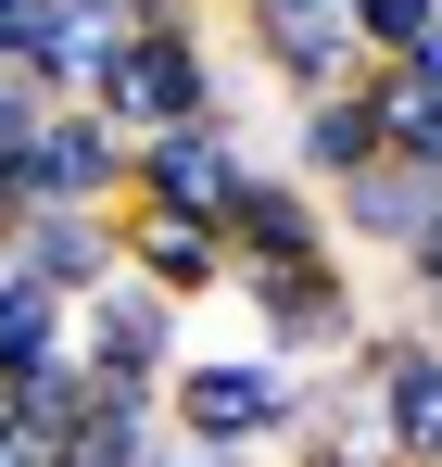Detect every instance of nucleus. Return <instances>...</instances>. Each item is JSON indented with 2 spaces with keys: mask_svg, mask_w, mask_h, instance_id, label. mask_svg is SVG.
Returning <instances> with one entry per match:
<instances>
[{
  "mask_svg": "<svg viewBox=\"0 0 442 467\" xmlns=\"http://www.w3.org/2000/svg\"><path fill=\"white\" fill-rule=\"evenodd\" d=\"M240 164H253V140H240L227 114H203V127H152V140H127V202H152V215H203V228H216V202L240 190Z\"/></svg>",
  "mask_w": 442,
  "mask_h": 467,
  "instance_id": "5",
  "label": "nucleus"
},
{
  "mask_svg": "<svg viewBox=\"0 0 442 467\" xmlns=\"http://www.w3.org/2000/svg\"><path fill=\"white\" fill-rule=\"evenodd\" d=\"M13 190L26 202H127V127H101L89 101H51L26 164H13Z\"/></svg>",
  "mask_w": 442,
  "mask_h": 467,
  "instance_id": "8",
  "label": "nucleus"
},
{
  "mask_svg": "<svg viewBox=\"0 0 442 467\" xmlns=\"http://www.w3.org/2000/svg\"><path fill=\"white\" fill-rule=\"evenodd\" d=\"M342 26H354V64H405L442 26V0H342Z\"/></svg>",
  "mask_w": 442,
  "mask_h": 467,
  "instance_id": "15",
  "label": "nucleus"
},
{
  "mask_svg": "<svg viewBox=\"0 0 442 467\" xmlns=\"http://www.w3.org/2000/svg\"><path fill=\"white\" fill-rule=\"evenodd\" d=\"M51 354H64V304H51V291H38V278L0 253V379L51 367Z\"/></svg>",
  "mask_w": 442,
  "mask_h": 467,
  "instance_id": "14",
  "label": "nucleus"
},
{
  "mask_svg": "<svg viewBox=\"0 0 442 467\" xmlns=\"http://www.w3.org/2000/svg\"><path fill=\"white\" fill-rule=\"evenodd\" d=\"M430 202H442V177H417V164H354L342 190H329V240L342 253H405V240L430 228Z\"/></svg>",
  "mask_w": 442,
  "mask_h": 467,
  "instance_id": "10",
  "label": "nucleus"
},
{
  "mask_svg": "<svg viewBox=\"0 0 442 467\" xmlns=\"http://www.w3.org/2000/svg\"><path fill=\"white\" fill-rule=\"evenodd\" d=\"M392 467H442V379L417 391L405 417H392Z\"/></svg>",
  "mask_w": 442,
  "mask_h": 467,
  "instance_id": "16",
  "label": "nucleus"
},
{
  "mask_svg": "<svg viewBox=\"0 0 442 467\" xmlns=\"http://www.w3.org/2000/svg\"><path fill=\"white\" fill-rule=\"evenodd\" d=\"M216 467H279V455H216Z\"/></svg>",
  "mask_w": 442,
  "mask_h": 467,
  "instance_id": "25",
  "label": "nucleus"
},
{
  "mask_svg": "<svg viewBox=\"0 0 442 467\" xmlns=\"http://www.w3.org/2000/svg\"><path fill=\"white\" fill-rule=\"evenodd\" d=\"M13 215H26V190H13V177H0V240H13Z\"/></svg>",
  "mask_w": 442,
  "mask_h": 467,
  "instance_id": "24",
  "label": "nucleus"
},
{
  "mask_svg": "<svg viewBox=\"0 0 442 467\" xmlns=\"http://www.w3.org/2000/svg\"><path fill=\"white\" fill-rule=\"evenodd\" d=\"M0 467H51V442H38V430H13V417H0Z\"/></svg>",
  "mask_w": 442,
  "mask_h": 467,
  "instance_id": "21",
  "label": "nucleus"
},
{
  "mask_svg": "<svg viewBox=\"0 0 442 467\" xmlns=\"http://www.w3.org/2000/svg\"><path fill=\"white\" fill-rule=\"evenodd\" d=\"M140 38H216V0H127Z\"/></svg>",
  "mask_w": 442,
  "mask_h": 467,
  "instance_id": "18",
  "label": "nucleus"
},
{
  "mask_svg": "<svg viewBox=\"0 0 442 467\" xmlns=\"http://www.w3.org/2000/svg\"><path fill=\"white\" fill-rule=\"evenodd\" d=\"M227 304L253 316V354L279 367H342L367 291H354V253H303V265H227Z\"/></svg>",
  "mask_w": 442,
  "mask_h": 467,
  "instance_id": "2",
  "label": "nucleus"
},
{
  "mask_svg": "<svg viewBox=\"0 0 442 467\" xmlns=\"http://www.w3.org/2000/svg\"><path fill=\"white\" fill-rule=\"evenodd\" d=\"M0 253H13L51 304H76V291H101V278H114V202H26Z\"/></svg>",
  "mask_w": 442,
  "mask_h": 467,
  "instance_id": "9",
  "label": "nucleus"
},
{
  "mask_svg": "<svg viewBox=\"0 0 442 467\" xmlns=\"http://www.w3.org/2000/svg\"><path fill=\"white\" fill-rule=\"evenodd\" d=\"M279 467H342V455H329V442H291V455H279Z\"/></svg>",
  "mask_w": 442,
  "mask_h": 467,
  "instance_id": "22",
  "label": "nucleus"
},
{
  "mask_svg": "<svg viewBox=\"0 0 442 467\" xmlns=\"http://www.w3.org/2000/svg\"><path fill=\"white\" fill-rule=\"evenodd\" d=\"M316 379L329 367H279V354H253V341H227V354H177V379H164V430L190 442V455H291L303 430H316Z\"/></svg>",
  "mask_w": 442,
  "mask_h": 467,
  "instance_id": "1",
  "label": "nucleus"
},
{
  "mask_svg": "<svg viewBox=\"0 0 442 467\" xmlns=\"http://www.w3.org/2000/svg\"><path fill=\"white\" fill-rule=\"evenodd\" d=\"M38 114H51V101H38V88H26L13 64H0V177L26 164V140H38Z\"/></svg>",
  "mask_w": 442,
  "mask_h": 467,
  "instance_id": "17",
  "label": "nucleus"
},
{
  "mask_svg": "<svg viewBox=\"0 0 442 467\" xmlns=\"http://www.w3.org/2000/svg\"><path fill=\"white\" fill-rule=\"evenodd\" d=\"M216 240H227V265H303V253H342L329 240V190H303L291 164H240V190L216 202Z\"/></svg>",
  "mask_w": 442,
  "mask_h": 467,
  "instance_id": "6",
  "label": "nucleus"
},
{
  "mask_svg": "<svg viewBox=\"0 0 442 467\" xmlns=\"http://www.w3.org/2000/svg\"><path fill=\"white\" fill-rule=\"evenodd\" d=\"M89 114L101 127H127V140H152V127H203V114H227V77H216V38H114L101 64H89Z\"/></svg>",
  "mask_w": 442,
  "mask_h": 467,
  "instance_id": "4",
  "label": "nucleus"
},
{
  "mask_svg": "<svg viewBox=\"0 0 442 467\" xmlns=\"http://www.w3.org/2000/svg\"><path fill=\"white\" fill-rule=\"evenodd\" d=\"M64 354L89 367L101 404H164L177 354H190V316L164 304V291H140V278H101V291L64 304Z\"/></svg>",
  "mask_w": 442,
  "mask_h": 467,
  "instance_id": "3",
  "label": "nucleus"
},
{
  "mask_svg": "<svg viewBox=\"0 0 442 467\" xmlns=\"http://www.w3.org/2000/svg\"><path fill=\"white\" fill-rule=\"evenodd\" d=\"M303 177V190H342V177H354V164H379V101L354 77L342 88H316V101H291V152H279Z\"/></svg>",
  "mask_w": 442,
  "mask_h": 467,
  "instance_id": "11",
  "label": "nucleus"
},
{
  "mask_svg": "<svg viewBox=\"0 0 442 467\" xmlns=\"http://www.w3.org/2000/svg\"><path fill=\"white\" fill-rule=\"evenodd\" d=\"M392 265H405V291H442V202H430V228L405 240V253H392Z\"/></svg>",
  "mask_w": 442,
  "mask_h": 467,
  "instance_id": "19",
  "label": "nucleus"
},
{
  "mask_svg": "<svg viewBox=\"0 0 442 467\" xmlns=\"http://www.w3.org/2000/svg\"><path fill=\"white\" fill-rule=\"evenodd\" d=\"M114 278H140L164 304H227V240L203 215H152V202H114Z\"/></svg>",
  "mask_w": 442,
  "mask_h": 467,
  "instance_id": "7",
  "label": "nucleus"
},
{
  "mask_svg": "<svg viewBox=\"0 0 442 467\" xmlns=\"http://www.w3.org/2000/svg\"><path fill=\"white\" fill-rule=\"evenodd\" d=\"M152 455H164V404H89L51 442V467H152Z\"/></svg>",
  "mask_w": 442,
  "mask_h": 467,
  "instance_id": "13",
  "label": "nucleus"
},
{
  "mask_svg": "<svg viewBox=\"0 0 442 467\" xmlns=\"http://www.w3.org/2000/svg\"><path fill=\"white\" fill-rule=\"evenodd\" d=\"M405 88H430V101H442V26L417 38V51H405Z\"/></svg>",
  "mask_w": 442,
  "mask_h": 467,
  "instance_id": "20",
  "label": "nucleus"
},
{
  "mask_svg": "<svg viewBox=\"0 0 442 467\" xmlns=\"http://www.w3.org/2000/svg\"><path fill=\"white\" fill-rule=\"evenodd\" d=\"M127 38V0H38V38H26V88L38 101H89V64Z\"/></svg>",
  "mask_w": 442,
  "mask_h": 467,
  "instance_id": "12",
  "label": "nucleus"
},
{
  "mask_svg": "<svg viewBox=\"0 0 442 467\" xmlns=\"http://www.w3.org/2000/svg\"><path fill=\"white\" fill-rule=\"evenodd\" d=\"M405 316H417V328H430V341H442V291H417V304H405Z\"/></svg>",
  "mask_w": 442,
  "mask_h": 467,
  "instance_id": "23",
  "label": "nucleus"
}]
</instances>
